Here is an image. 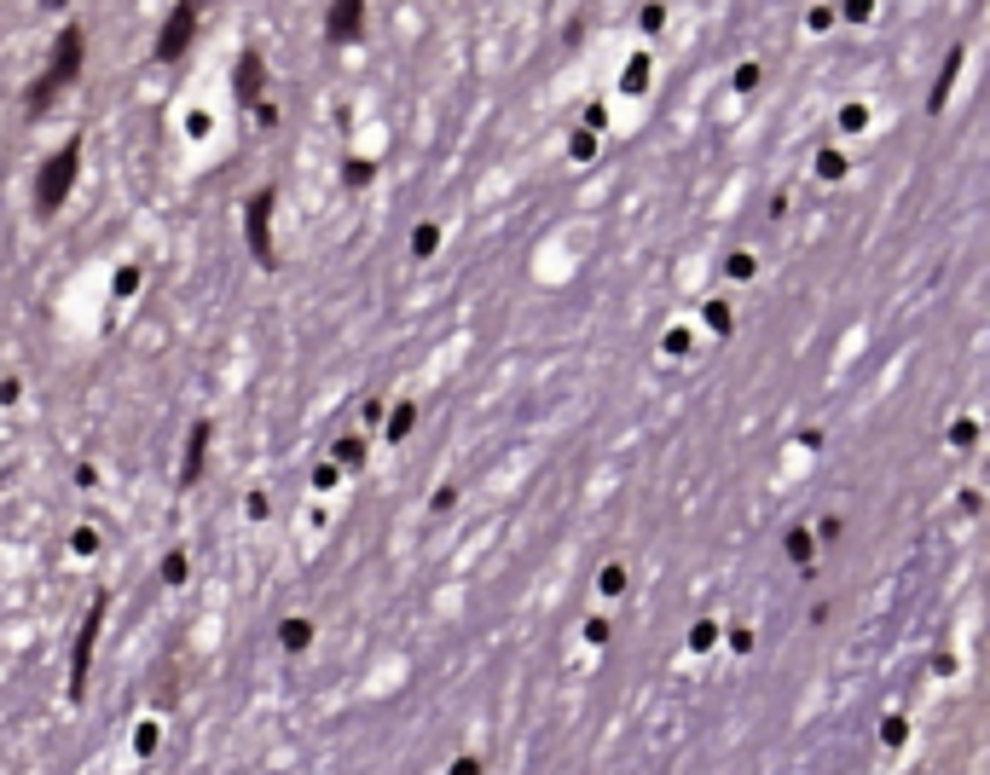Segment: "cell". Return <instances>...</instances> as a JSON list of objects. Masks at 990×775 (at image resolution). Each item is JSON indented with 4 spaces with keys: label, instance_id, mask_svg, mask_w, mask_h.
<instances>
[{
    "label": "cell",
    "instance_id": "obj_24",
    "mask_svg": "<svg viewBox=\"0 0 990 775\" xmlns=\"http://www.w3.org/2000/svg\"><path fill=\"white\" fill-rule=\"evenodd\" d=\"M880 736H886V747H903V741H909V724H903V718H886Z\"/></svg>",
    "mask_w": 990,
    "mask_h": 775
},
{
    "label": "cell",
    "instance_id": "obj_10",
    "mask_svg": "<svg viewBox=\"0 0 990 775\" xmlns=\"http://www.w3.org/2000/svg\"><path fill=\"white\" fill-rule=\"evenodd\" d=\"M278 643H285L290 655H301V648L313 643V625L308 620H285V625H278Z\"/></svg>",
    "mask_w": 990,
    "mask_h": 775
},
{
    "label": "cell",
    "instance_id": "obj_30",
    "mask_svg": "<svg viewBox=\"0 0 990 775\" xmlns=\"http://www.w3.org/2000/svg\"><path fill=\"white\" fill-rule=\"evenodd\" d=\"M753 81H759V65H741V70H736V88H741V93L753 88Z\"/></svg>",
    "mask_w": 990,
    "mask_h": 775
},
{
    "label": "cell",
    "instance_id": "obj_27",
    "mask_svg": "<svg viewBox=\"0 0 990 775\" xmlns=\"http://www.w3.org/2000/svg\"><path fill=\"white\" fill-rule=\"evenodd\" d=\"M134 290H139V273L123 267V273H116V296H134Z\"/></svg>",
    "mask_w": 990,
    "mask_h": 775
},
{
    "label": "cell",
    "instance_id": "obj_17",
    "mask_svg": "<svg viewBox=\"0 0 990 775\" xmlns=\"http://www.w3.org/2000/svg\"><path fill=\"white\" fill-rule=\"evenodd\" d=\"M342 180H348V186H371V162H366V157H348V162H342Z\"/></svg>",
    "mask_w": 990,
    "mask_h": 775
},
{
    "label": "cell",
    "instance_id": "obj_4",
    "mask_svg": "<svg viewBox=\"0 0 990 775\" xmlns=\"http://www.w3.org/2000/svg\"><path fill=\"white\" fill-rule=\"evenodd\" d=\"M273 203H278L273 186H261V192L244 203V238H250V255H255L261 273L278 267V250H273Z\"/></svg>",
    "mask_w": 990,
    "mask_h": 775
},
{
    "label": "cell",
    "instance_id": "obj_3",
    "mask_svg": "<svg viewBox=\"0 0 990 775\" xmlns=\"http://www.w3.org/2000/svg\"><path fill=\"white\" fill-rule=\"evenodd\" d=\"M105 614H111V590H93L82 631H76V648H70V701L76 706L88 701V671H93V648H99V631H105Z\"/></svg>",
    "mask_w": 990,
    "mask_h": 775
},
{
    "label": "cell",
    "instance_id": "obj_15",
    "mask_svg": "<svg viewBox=\"0 0 990 775\" xmlns=\"http://www.w3.org/2000/svg\"><path fill=\"white\" fill-rule=\"evenodd\" d=\"M336 463H348V469H359V463H366V440H359V435H348V440H336Z\"/></svg>",
    "mask_w": 990,
    "mask_h": 775
},
{
    "label": "cell",
    "instance_id": "obj_11",
    "mask_svg": "<svg viewBox=\"0 0 990 775\" xmlns=\"http://www.w3.org/2000/svg\"><path fill=\"white\" fill-rule=\"evenodd\" d=\"M412 423H417V405H412V400H400V405H394V417H389V446L406 440V435H412Z\"/></svg>",
    "mask_w": 990,
    "mask_h": 775
},
{
    "label": "cell",
    "instance_id": "obj_18",
    "mask_svg": "<svg viewBox=\"0 0 990 775\" xmlns=\"http://www.w3.org/2000/svg\"><path fill=\"white\" fill-rule=\"evenodd\" d=\"M649 88V58H632V70H625V93H643Z\"/></svg>",
    "mask_w": 990,
    "mask_h": 775
},
{
    "label": "cell",
    "instance_id": "obj_13",
    "mask_svg": "<svg viewBox=\"0 0 990 775\" xmlns=\"http://www.w3.org/2000/svg\"><path fill=\"white\" fill-rule=\"evenodd\" d=\"M701 319L713 324L718 336H730V331H736V319H730V301H706V308H701Z\"/></svg>",
    "mask_w": 990,
    "mask_h": 775
},
{
    "label": "cell",
    "instance_id": "obj_19",
    "mask_svg": "<svg viewBox=\"0 0 990 775\" xmlns=\"http://www.w3.org/2000/svg\"><path fill=\"white\" fill-rule=\"evenodd\" d=\"M597 590H602V597H620V590H625V567H602Z\"/></svg>",
    "mask_w": 990,
    "mask_h": 775
},
{
    "label": "cell",
    "instance_id": "obj_1",
    "mask_svg": "<svg viewBox=\"0 0 990 775\" xmlns=\"http://www.w3.org/2000/svg\"><path fill=\"white\" fill-rule=\"evenodd\" d=\"M82 58H88V30H82V24H65V30H58V41H53V53H47L42 81L24 93V116L42 122V116L53 111V99L82 81Z\"/></svg>",
    "mask_w": 990,
    "mask_h": 775
},
{
    "label": "cell",
    "instance_id": "obj_22",
    "mask_svg": "<svg viewBox=\"0 0 990 775\" xmlns=\"http://www.w3.org/2000/svg\"><path fill=\"white\" fill-rule=\"evenodd\" d=\"M70 544H76V556H93V550H99V533H93V527H76Z\"/></svg>",
    "mask_w": 990,
    "mask_h": 775
},
{
    "label": "cell",
    "instance_id": "obj_7",
    "mask_svg": "<svg viewBox=\"0 0 990 775\" xmlns=\"http://www.w3.org/2000/svg\"><path fill=\"white\" fill-rule=\"evenodd\" d=\"M232 93H238V105H261V99H267V65H261V53H244V58H238Z\"/></svg>",
    "mask_w": 990,
    "mask_h": 775
},
{
    "label": "cell",
    "instance_id": "obj_6",
    "mask_svg": "<svg viewBox=\"0 0 990 775\" xmlns=\"http://www.w3.org/2000/svg\"><path fill=\"white\" fill-rule=\"evenodd\" d=\"M209 440H215L209 417H197V423L186 428V458H180V486H197V475H204V463H209Z\"/></svg>",
    "mask_w": 990,
    "mask_h": 775
},
{
    "label": "cell",
    "instance_id": "obj_8",
    "mask_svg": "<svg viewBox=\"0 0 990 775\" xmlns=\"http://www.w3.org/2000/svg\"><path fill=\"white\" fill-rule=\"evenodd\" d=\"M359 24H366V7H359V0H336V7H325V35L331 41H359Z\"/></svg>",
    "mask_w": 990,
    "mask_h": 775
},
{
    "label": "cell",
    "instance_id": "obj_25",
    "mask_svg": "<svg viewBox=\"0 0 990 775\" xmlns=\"http://www.w3.org/2000/svg\"><path fill=\"white\" fill-rule=\"evenodd\" d=\"M949 440H956V446H962V452H967V446H974V440H979V428H974V423H967V417H962L956 428H949Z\"/></svg>",
    "mask_w": 990,
    "mask_h": 775
},
{
    "label": "cell",
    "instance_id": "obj_23",
    "mask_svg": "<svg viewBox=\"0 0 990 775\" xmlns=\"http://www.w3.org/2000/svg\"><path fill=\"white\" fill-rule=\"evenodd\" d=\"M724 267H730V278H753V255H747V250H736L730 261H724Z\"/></svg>",
    "mask_w": 990,
    "mask_h": 775
},
{
    "label": "cell",
    "instance_id": "obj_28",
    "mask_svg": "<svg viewBox=\"0 0 990 775\" xmlns=\"http://www.w3.org/2000/svg\"><path fill=\"white\" fill-rule=\"evenodd\" d=\"M151 747H157V724H146V729L134 736V752H151Z\"/></svg>",
    "mask_w": 990,
    "mask_h": 775
},
{
    "label": "cell",
    "instance_id": "obj_9",
    "mask_svg": "<svg viewBox=\"0 0 990 775\" xmlns=\"http://www.w3.org/2000/svg\"><path fill=\"white\" fill-rule=\"evenodd\" d=\"M962 58H967L962 47H949V58H944V70H939V81H933V93H926V111H933V116L944 111V99H949V88H956V70H962Z\"/></svg>",
    "mask_w": 990,
    "mask_h": 775
},
{
    "label": "cell",
    "instance_id": "obj_16",
    "mask_svg": "<svg viewBox=\"0 0 990 775\" xmlns=\"http://www.w3.org/2000/svg\"><path fill=\"white\" fill-rule=\"evenodd\" d=\"M163 585H186V550H169L163 556Z\"/></svg>",
    "mask_w": 990,
    "mask_h": 775
},
{
    "label": "cell",
    "instance_id": "obj_26",
    "mask_svg": "<svg viewBox=\"0 0 990 775\" xmlns=\"http://www.w3.org/2000/svg\"><path fill=\"white\" fill-rule=\"evenodd\" d=\"M863 122H868L863 105H845V111H840V128H863Z\"/></svg>",
    "mask_w": 990,
    "mask_h": 775
},
{
    "label": "cell",
    "instance_id": "obj_2",
    "mask_svg": "<svg viewBox=\"0 0 990 775\" xmlns=\"http://www.w3.org/2000/svg\"><path fill=\"white\" fill-rule=\"evenodd\" d=\"M76 174H82V134H70L65 151H53L42 169H35V192H30L35 220H53L58 209H65L70 192H76Z\"/></svg>",
    "mask_w": 990,
    "mask_h": 775
},
{
    "label": "cell",
    "instance_id": "obj_5",
    "mask_svg": "<svg viewBox=\"0 0 990 775\" xmlns=\"http://www.w3.org/2000/svg\"><path fill=\"white\" fill-rule=\"evenodd\" d=\"M197 18H204V12H197L192 0H180V7H169L163 30H157V47H151V53H157V65H174V58L192 47V41H197Z\"/></svg>",
    "mask_w": 990,
    "mask_h": 775
},
{
    "label": "cell",
    "instance_id": "obj_21",
    "mask_svg": "<svg viewBox=\"0 0 990 775\" xmlns=\"http://www.w3.org/2000/svg\"><path fill=\"white\" fill-rule=\"evenodd\" d=\"M817 174H822V180H840V174H845V157H840V151H822V157H817Z\"/></svg>",
    "mask_w": 990,
    "mask_h": 775
},
{
    "label": "cell",
    "instance_id": "obj_12",
    "mask_svg": "<svg viewBox=\"0 0 990 775\" xmlns=\"http://www.w3.org/2000/svg\"><path fill=\"white\" fill-rule=\"evenodd\" d=\"M787 556H794L805 574H811V556H817V539L805 533V527H794V533H787Z\"/></svg>",
    "mask_w": 990,
    "mask_h": 775
},
{
    "label": "cell",
    "instance_id": "obj_20",
    "mask_svg": "<svg viewBox=\"0 0 990 775\" xmlns=\"http://www.w3.org/2000/svg\"><path fill=\"white\" fill-rule=\"evenodd\" d=\"M713 643H718V625H713V620H701V625L690 631V648L701 655V648H713Z\"/></svg>",
    "mask_w": 990,
    "mask_h": 775
},
{
    "label": "cell",
    "instance_id": "obj_29",
    "mask_svg": "<svg viewBox=\"0 0 990 775\" xmlns=\"http://www.w3.org/2000/svg\"><path fill=\"white\" fill-rule=\"evenodd\" d=\"M452 775H481V759H470V752H463V759H452Z\"/></svg>",
    "mask_w": 990,
    "mask_h": 775
},
{
    "label": "cell",
    "instance_id": "obj_14",
    "mask_svg": "<svg viewBox=\"0 0 990 775\" xmlns=\"http://www.w3.org/2000/svg\"><path fill=\"white\" fill-rule=\"evenodd\" d=\"M435 250H440V227H435V220H423V227L412 232V255L423 261V255H435Z\"/></svg>",
    "mask_w": 990,
    "mask_h": 775
}]
</instances>
